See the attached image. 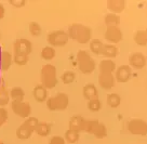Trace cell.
Instances as JSON below:
<instances>
[{"mask_svg": "<svg viewBox=\"0 0 147 144\" xmlns=\"http://www.w3.org/2000/svg\"><path fill=\"white\" fill-rule=\"evenodd\" d=\"M121 19L118 14L107 13L104 18V23L106 26H119Z\"/></svg>", "mask_w": 147, "mask_h": 144, "instance_id": "obj_24", "label": "cell"}, {"mask_svg": "<svg viewBox=\"0 0 147 144\" xmlns=\"http://www.w3.org/2000/svg\"><path fill=\"white\" fill-rule=\"evenodd\" d=\"M106 102H107V105L109 107L117 108L121 104V98H120V95L118 93H110V94L107 95Z\"/></svg>", "mask_w": 147, "mask_h": 144, "instance_id": "obj_26", "label": "cell"}, {"mask_svg": "<svg viewBox=\"0 0 147 144\" xmlns=\"http://www.w3.org/2000/svg\"><path fill=\"white\" fill-rule=\"evenodd\" d=\"M146 65V56L141 52H134L129 56V66L134 70H142Z\"/></svg>", "mask_w": 147, "mask_h": 144, "instance_id": "obj_12", "label": "cell"}, {"mask_svg": "<svg viewBox=\"0 0 147 144\" xmlns=\"http://www.w3.org/2000/svg\"><path fill=\"white\" fill-rule=\"evenodd\" d=\"M40 121L37 119L36 117H28L26 118L24 122L21 126H18V128L16 129V137L18 139H20L21 141H25L28 140L32 135V133L35 132L37 125L39 124Z\"/></svg>", "mask_w": 147, "mask_h": 144, "instance_id": "obj_4", "label": "cell"}, {"mask_svg": "<svg viewBox=\"0 0 147 144\" xmlns=\"http://www.w3.org/2000/svg\"><path fill=\"white\" fill-rule=\"evenodd\" d=\"M104 38L111 45H116L122 40L123 35L119 26H106Z\"/></svg>", "mask_w": 147, "mask_h": 144, "instance_id": "obj_10", "label": "cell"}, {"mask_svg": "<svg viewBox=\"0 0 147 144\" xmlns=\"http://www.w3.org/2000/svg\"><path fill=\"white\" fill-rule=\"evenodd\" d=\"M146 65H147V56H146Z\"/></svg>", "mask_w": 147, "mask_h": 144, "instance_id": "obj_41", "label": "cell"}, {"mask_svg": "<svg viewBox=\"0 0 147 144\" xmlns=\"http://www.w3.org/2000/svg\"><path fill=\"white\" fill-rule=\"evenodd\" d=\"M28 30H29L30 35L34 36V37H38L42 34L41 25L39 23H37V22H30L29 25H28Z\"/></svg>", "mask_w": 147, "mask_h": 144, "instance_id": "obj_30", "label": "cell"}, {"mask_svg": "<svg viewBox=\"0 0 147 144\" xmlns=\"http://www.w3.org/2000/svg\"><path fill=\"white\" fill-rule=\"evenodd\" d=\"M10 98L12 101H24L25 99V91L21 87H13L10 90Z\"/></svg>", "mask_w": 147, "mask_h": 144, "instance_id": "obj_25", "label": "cell"}, {"mask_svg": "<svg viewBox=\"0 0 147 144\" xmlns=\"http://www.w3.org/2000/svg\"><path fill=\"white\" fill-rule=\"evenodd\" d=\"M47 107L51 112L65 111L69 104L68 95L64 92H59L53 97H49L47 100Z\"/></svg>", "mask_w": 147, "mask_h": 144, "instance_id": "obj_5", "label": "cell"}, {"mask_svg": "<svg viewBox=\"0 0 147 144\" xmlns=\"http://www.w3.org/2000/svg\"><path fill=\"white\" fill-rule=\"evenodd\" d=\"M128 131L134 135H147V121L142 118H132L128 122Z\"/></svg>", "mask_w": 147, "mask_h": 144, "instance_id": "obj_7", "label": "cell"}, {"mask_svg": "<svg viewBox=\"0 0 147 144\" xmlns=\"http://www.w3.org/2000/svg\"><path fill=\"white\" fill-rule=\"evenodd\" d=\"M14 54L29 56L32 52V43L26 38H18L13 42Z\"/></svg>", "mask_w": 147, "mask_h": 144, "instance_id": "obj_8", "label": "cell"}, {"mask_svg": "<svg viewBox=\"0 0 147 144\" xmlns=\"http://www.w3.org/2000/svg\"><path fill=\"white\" fill-rule=\"evenodd\" d=\"M65 139L61 135H53L49 141V144H65Z\"/></svg>", "mask_w": 147, "mask_h": 144, "instance_id": "obj_37", "label": "cell"}, {"mask_svg": "<svg viewBox=\"0 0 147 144\" xmlns=\"http://www.w3.org/2000/svg\"><path fill=\"white\" fill-rule=\"evenodd\" d=\"M116 84L115 75L114 74H102L98 75V85L104 90H111Z\"/></svg>", "mask_w": 147, "mask_h": 144, "instance_id": "obj_14", "label": "cell"}, {"mask_svg": "<svg viewBox=\"0 0 147 144\" xmlns=\"http://www.w3.org/2000/svg\"><path fill=\"white\" fill-rule=\"evenodd\" d=\"M9 98L10 95L8 94L5 88L1 87L0 88V106H5L9 102Z\"/></svg>", "mask_w": 147, "mask_h": 144, "instance_id": "obj_35", "label": "cell"}, {"mask_svg": "<svg viewBox=\"0 0 147 144\" xmlns=\"http://www.w3.org/2000/svg\"><path fill=\"white\" fill-rule=\"evenodd\" d=\"M76 62H77L78 70L84 75L92 74L95 70V67H96L95 61L91 56L90 52H88L87 50H79L77 52Z\"/></svg>", "mask_w": 147, "mask_h": 144, "instance_id": "obj_2", "label": "cell"}, {"mask_svg": "<svg viewBox=\"0 0 147 144\" xmlns=\"http://www.w3.org/2000/svg\"><path fill=\"white\" fill-rule=\"evenodd\" d=\"M125 1L124 0H108L107 1V9L110 11V13L118 14L123 12L125 9Z\"/></svg>", "mask_w": 147, "mask_h": 144, "instance_id": "obj_16", "label": "cell"}, {"mask_svg": "<svg viewBox=\"0 0 147 144\" xmlns=\"http://www.w3.org/2000/svg\"><path fill=\"white\" fill-rule=\"evenodd\" d=\"M89 46H90V51L93 54H95V55H102L104 43L100 39H92L91 41L89 42Z\"/></svg>", "mask_w": 147, "mask_h": 144, "instance_id": "obj_23", "label": "cell"}, {"mask_svg": "<svg viewBox=\"0 0 147 144\" xmlns=\"http://www.w3.org/2000/svg\"><path fill=\"white\" fill-rule=\"evenodd\" d=\"M48 89H46L41 84L40 85H37L35 86V88L32 90V97L35 99V101L38 103H43L47 102L48 100Z\"/></svg>", "mask_w": 147, "mask_h": 144, "instance_id": "obj_15", "label": "cell"}, {"mask_svg": "<svg viewBox=\"0 0 147 144\" xmlns=\"http://www.w3.org/2000/svg\"><path fill=\"white\" fill-rule=\"evenodd\" d=\"M98 68H100V73H102V74H115L117 66H116V63L113 60L104 59V60L101 61Z\"/></svg>", "mask_w": 147, "mask_h": 144, "instance_id": "obj_18", "label": "cell"}, {"mask_svg": "<svg viewBox=\"0 0 147 144\" xmlns=\"http://www.w3.org/2000/svg\"><path fill=\"white\" fill-rule=\"evenodd\" d=\"M79 138H80V133H78V132H75V131L69 130V129L65 132V137H64L65 141L70 144L77 143Z\"/></svg>", "mask_w": 147, "mask_h": 144, "instance_id": "obj_31", "label": "cell"}, {"mask_svg": "<svg viewBox=\"0 0 147 144\" xmlns=\"http://www.w3.org/2000/svg\"><path fill=\"white\" fill-rule=\"evenodd\" d=\"M61 80H62V82L65 85L73 84L74 81L76 80V73H75V72H71V70H66V72L63 73L62 76H61Z\"/></svg>", "mask_w": 147, "mask_h": 144, "instance_id": "obj_29", "label": "cell"}, {"mask_svg": "<svg viewBox=\"0 0 147 144\" xmlns=\"http://www.w3.org/2000/svg\"><path fill=\"white\" fill-rule=\"evenodd\" d=\"M87 107H88V110L91 112H98V111H101V108H102V102L98 99L88 101Z\"/></svg>", "mask_w": 147, "mask_h": 144, "instance_id": "obj_32", "label": "cell"}, {"mask_svg": "<svg viewBox=\"0 0 147 144\" xmlns=\"http://www.w3.org/2000/svg\"><path fill=\"white\" fill-rule=\"evenodd\" d=\"M12 63H13V55L9 51L3 50L0 54V67H1V70L3 72H7L11 67Z\"/></svg>", "mask_w": 147, "mask_h": 144, "instance_id": "obj_20", "label": "cell"}, {"mask_svg": "<svg viewBox=\"0 0 147 144\" xmlns=\"http://www.w3.org/2000/svg\"><path fill=\"white\" fill-rule=\"evenodd\" d=\"M93 135H94V137H96L97 139H103V138L107 137V128H106V126L104 125V124L100 122Z\"/></svg>", "mask_w": 147, "mask_h": 144, "instance_id": "obj_33", "label": "cell"}, {"mask_svg": "<svg viewBox=\"0 0 147 144\" xmlns=\"http://www.w3.org/2000/svg\"><path fill=\"white\" fill-rule=\"evenodd\" d=\"M5 5H2L0 2V21L5 18Z\"/></svg>", "mask_w": 147, "mask_h": 144, "instance_id": "obj_38", "label": "cell"}, {"mask_svg": "<svg viewBox=\"0 0 147 144\" xmlns=\"http://www.w3.org/2000/svg\"><path fill=\"white\" fill-rule=\"evenodd\" d=\"M9 118V113L5 107H0V128L5 125Z\"/></svg>", "mask_w": 147, "mask_h": 144, "instance_id": "obj_36", "label": "cell"}, {"mask_svg": "<svg viewBox=\"0 0 147 144\" xmlns=\"http://www.w3.org/2000/svg\"><path fill=\"white\" fill-rule=\"evenodd\" d=\"M115 79L120 84H125L132 77V68L129 65H120L115 72Z\"/></svg>", "mask_w": 147, "mask_h": 144, "instance_id": "obj_11", "label": "cell"}, {"mask_svg": "<svg viewBox=\"0 0 147 144\" xmlns=\"http://www.w3.org/2000/svg\"><path fill=\"white\" fill-rule=\"evenodd\" d=\"M133 40L138 46L146 47L147 46V28L136 30V32L134 33Z\"/></svg>", "mask_w": 147, "mask_h": 144, "instance_id": "obj_21", "label": "cell"}, {"mask_svg": "<svg viewBox=\"0 0 147 144\" xmlns=\"http://www.w3.org/2000/svg\"><path fill=\"white\" fill-rule=\"evenodd\" d=\"M69 37L67 32L65 30H52L48 34L47 37V41L49 43V46L53 47V48H60V47H64L68 43Z\"/></svg>", "mask_w": 147, "mask_h": 144, "instance_id": "obj_6", "label": "cell"}, {"mask_svg": "<svg viewBox=\"0 0 147 144\" xmlns=\"http://www.w3.org/2000/svg\"><path fill=\"white\" fill-rule=\"evenodd\" d=\"M56 56V50L55 48L51 46H46L41 50V57L45 61H51Z\"/></svg>", "mask_w": 147, "mask_h": 144, "instance_id": "obj_27", "label": "cell"}, {"mask_svg": "<svg viewBox=\"0 0 147 144\" xmlns=\"http://www.w3.org/2000/svg\"><path fill=\"white\" fill-rule=\"evenodd\" d=\"M0 39H1V33H0Z\"/></svg>", "mask_w": 147, "mask_h": 144, "instance_id": "obj_42", "label": "cell"}, {"mask_svg": "<svg viewBox=\"0 0 147 144\" xmlns=\"http://www.w3.org/2000/svg\"><path fill=\"white\" fill-rule=\"evenodd\" d=\"M67 34L70 39L77 41L80 45H86L92 40V29L87 25L80 23H73L69 25Z\"/></svg>", "mask_w": 147, "mask_h": 144, "instance_id": "obj_1", "label": "cell"}, {"mask_svg": "<svg viewBox=\"0 0 147 144\" xmlns=\"http://www.w3.org/2000/svg\"><path fill=\"white\" fill-rule=\"evenodd\" d=\"M119 54V49L116 45H111V43H104L103 47V51H102V55L105 59H115Z\"/></svg>", "mask_w": 147, "mask_h": 144, "instance_id": "obj_19", "label": "cell"}, {"mask_svg": "<svg viewBox=\"0 0 147 144\" xmlns=\"http://www.w3.org/2000/svg\"><path fill=\"white\" fill-rule=\"evenodd\" d=\"M40 80L41 85L48 90H51L57 85V74L56 67L53 64H45L40 70Z\"/></svg>", "mask_w": 147, "mask_h": 144, "instance_id": "obj_3", "label": "cell"}, {"mask_svg": "<svg viewBox=\"0 0 147 144\" xmlns=\"http://www.w3.org/2000/svg\"><path fill=\"white\" fill-rule=\"evenodd\" d=\"M11 108L16 116L24 118V119L30 117V114H32L30 104L28 102H25V101H12Z\"/></svg>", "mask_w": 147, "mask_h": 144, "instance_id": "obj_9", "label": "cell"}, {"mask_svg": "<svg viewBox=\"0 0 147 144\" xmlns=\"http://www.w3.org/2000/svg\"><path fill=\"white\" fill-rule=\"evenodd\" d=\"M0 144H5V143H3V142H2V141H0Z\"/></svg>", "mask_w": 147, "mask_h": 144, "instance_id": "obj_40", "label": "cell"}, {"mask_svg": "<svg viewBox=\"0 0 147 144\" xmlns=\"http://www.w3.org/2000/svg\"><path fill=\"white\" fill-rule=\"evenodd\" d=\"M35 132L39 137L46 138L48 135H50L51 133V125L48 122H39L35 129Z\"/></svg>", "mask_w": 147, "mask_h": 144, "instance_id": "obj_22", "label": "cell"}, {"mask_svg": "<svg viewBox=\"0 0 147 144\" xmlns=\"http://www.w3.org/2000/svg\"><path fill=\"white\" fill-rule=\"evenodd\" d=\"M86 118H83L80 115H75L70 117L69 119V130H73L75 132H84V127H86Z\"/></svg>", "mask_w": 147, "mask_h": 144, "instance_id": "obj_13", "label": "cell"}, {"mask_svg": "<svg viewBox=\"0 0 147 144\" xmlns=\"http://www.w3.org/2000/svg\"><path fill=\"white\" fill-rule=\"evenodd\" d=\"M29 61V56L20 55V54H13V62L18 66L26 65Z\"/></svg>", "mask_w": 147, "mask_h": 144, "instance_id": "obj_34", "label": "cell"}, {"mask_svg": "<svg viewBox=\"0 0 147 144\" xmlns=\"http://www.w3.org/2000/svg\"><path fill=\"white\" fill-rule=\"evenodd\" d=\"M10 3L15 5V7H18V8H20V7H23L26 2H25V1H22V2H18V1H10Z\"/></svg>", "mask_w": 147, "mask_h": 144, "instance_id": "obj_39", "label": "cell"}, {"mask_svg": "<svg viewBox=\"0 0 147 144\" xmlns=\"http://www.w3.org/2000/svg\"><path fill=\"white\" fill-rule=\"evenodd\" d=\"M98 124H100V121L97 119H87L86 120V127H84V132H87L89 135H94Z\"/></svg>", "mask_w": 147, "mask_h": 144, "instance_id": "obj_28", "label": "cell"}, {"mask_svg": "<svg viewBox=\"0 0 147 144\" xmlns=\"http://www.w3.org/2000/svg\"><path fill=\"white\" fill-rule=\"evenodd\" d=\"M82 95L87 101L98 99V91L94 84H87L82 89Z\"/></svg>", "mask_w": 147, "mask_h": 144, "instance_id": "obj_17", "label": "cell"}]
</instances>
